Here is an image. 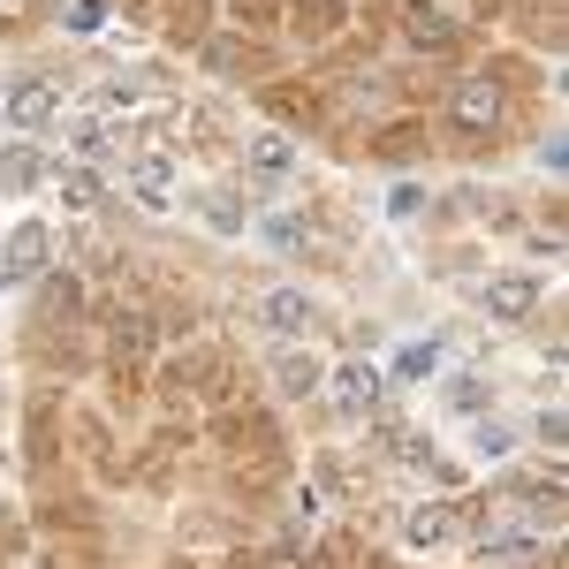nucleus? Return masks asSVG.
I'll list each match as a JSON object with an SVG mask.
<instances>
[{
    "instance_id": "1",
    "label": "nucleus",
    "mask_w": 569,
    "mask_h": 569,
    "mask_svg": "<svg viewBox=\"0 0 569 569\" xmlns=\"http://www.w3.org/2000/svg\"><path fill=\"white\" fill-rule=\"evenodd\" d=\"M327 388H334V403H342V411H372V403H380V372H372V365H357V357H342V365L327 372Z\"/></svg>"
},
{
    "instance_id": "2",
    "label": "nucleus",
    "mask_w": 569,
    "mask_h": 569,
    "mask_svg": "<svg viewBox=\"0 0 569 569\" xmlns=\"http://www.w3.org/2000/svg\"><path fill=\"white\" fill-rule=\"evenodd\" d=\"M486 304H494L501 319H517V311H532V304H540V282H532V274H501V282L486 288Z\"/></svg>"
},
{
    "instance_id": "3",
    "label": "nucleus",
    "mask_w": 569,
    "mask_h": 569,
    "mask_svg": "<svg viewBox=\"0 0 569 569\" xmlns=\"http://www.w3.org/2000/svg\"><path fill=\"white\" fill-rule=\"evenodd\" d=\"M266 327H274V334H311V304H304L296 288L266 296Z\"/></svg>"
},
{
    "instance_id": "4",
    "label": "nucleus",
    "mask_w": 569,
    "mask_h": 569,
    "mask_svg": "<svg viewBox=\"0 0 569 569\" xmlns=\"http://www.w3.org/2000/svg\"><path fill=\"white\" fill-rule=\"evenodd\" d=\"M448 532H455V517H448V509H418V517L403 524V547H418V555H426V547H440Z\"/></svg>"
},
{
    "instance_id": "5",
    "label": "nucleus",
    "mask_w": 569,
    "mask_h": 569,
    "mask_svg": "<svg viewBox=\"0 0 569 569\" xmlns=\"http://www.w3.org/2000/svg\"><path fill=\"white\" fill-rule=\"evenodd\" d=\"M8 115H15L23 130H38V122L54 115V92H46V84H38V92H15V99H8Z\"/></svg>"
},
{
    "instance_id": "6",
    "label": "nucleus",
    "mask_w": 569,
    "mask_h": 569,
    "mask_svg": "<svg viewBox=\"0 0 569 569\" xmlns=\"http://www.w3.org/2000/svg\"><path fill=\"white\" fill-rule=\"evenodd\" d=\"M288 159H296V152H288V138H259V144H251V167H259V175H282Z\"/></svg>"
},
{
    "instance_id": "7",
    "label": "nucleus",
    "mask_w": 569,
    "mask_h": 569,
    "mask_svg": "<svg viewBox=\"0 0 569 569\" xmlns=\"http://www.w3.org/2000/svg\"><path fill=\"white\" fill-rule=\"evenodd\" d=\"M167 190H175V175H167V159H152V167H138V198H144V205H159Z\"/></svg>"
},
{
    "instance_id": "8",
    "label": "nucleus",
    "mask_w": 569,
    "mask_h": 569,
    "mask_svg": "<svg viewBox=\"0 0 569 569\" xmlns=\"http://www.w3.org/2000/svg\"><path fill=\"white\" fill-rule=\"evenodd\" d=\"M311 380H319V365H311V357H282V395H304Z\"/></svg>"
},
{
    "instance_id": "9",
    "label": "nucleus",
    "mask_w": 569,
    "mask_h": 569,
    "mask_svg": "<svg viewBox=\"0 0 569 569\" xmlns=\"http://www.w3.org/2000/svg\"><path fill=\"white\" fill-rule=\"evenodd\" d=\"M455 115L486 122V115H494V92H486V84H463V92H455Z\"/></svg>"
},
{
    "instance_id": "10",
    "label": "nucleus",
    "mask_w": 569,
    "mask_h": 569,
    "mask_svg": "<svg viewBox=\"0 0 569 569\" xmlns=\"http://www.w3.org/2000/svg\"><path fill=\"white\" fill-rule=\"evenodd\" d=\"M205 221H213V228H244V213H236V198H228V190H213V198H205Z\"/></svg>"
},
{
    "instance_id": "11",
    "label": "nucleus",
    "mask_w": 569,
    "mask_h": 569,
    "mask_svg": "<svg viewBox=\"0 0 569 569\" xmlns=\"http://www.w3.org/2000/svg\"><path fill=\"white\" fill-rule=\"evenodd\" d=\"M448 411H486V388L478 380H448Z\"/></svg>"
},
{
    "instance_id": "12",
    "label": "nucleus",
    "mask_w": 569,
    "mask_h": 569,
    "mask_svg": "<svg viewBox=\"0 0 569 569\" xmlns=\"http://www.w3.org/2000/svg\"><path fill=\"white\" fill-rule=\"evenodd\" d=\"M432 372V349H403V357H395V380H426Z\"/></svg>"
},
{
    "instance_id": "13",
    "label": "nucleus",
    "mask_w": 569,
    "mask_h": 569,
    "mask_svg": "<svg viewBox=\"0 0 569 569\" xmlns=\"http://www.w3.org/2000/svg\"><path fill=\"white\" fill-rule=\"evenodd\" d=\"M509 448H517V440H509L501 426H486V432H478V455H509Z\"/></svg>"
}]
</instances>
